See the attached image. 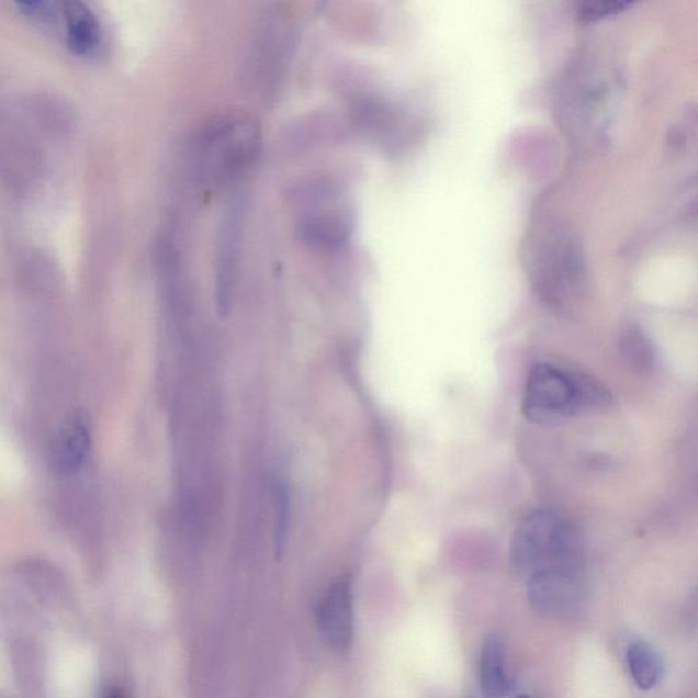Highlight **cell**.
<instances>
[{"mask_svg":"<svg viewBox=\"0 0 698 698\" xmlns=\"http://www.w3.org/2000/svg\"><path fill=\"white\" fill-rule=\"evenodd\" d=\"M532 260L533 285L549 306L567 312L582 302L587 274L577 239L565 229L545 235Z\"/></svg>","mask_w":698,"mask_h":698,"instance_id":"obj_3","label":"cell"},{"mask_svg":"<svg viewBox=\"0 0 698 698\" xmlns=\"http://www.w3.org/2000/svg\"><path fill=\"white\" fill-rule=\"evenodd\" d=\"M90 443L86 418L72 416L54 438L49 449V463L58 474H69L82 464Z\"/></svg>","mask_w":698,"mask_h":698,"instance_id":"obj_6","label":"cell"},{"mask_svg":"<svg viewBox=\"0 0 698 698\" xmlns=\"http://www.w3.org/2000/svg\"><path fill=\"white\" fill-rule=\"evenodd\" d=\"M619 347H621L623 358L634 370L645 373L654 365V351H652L651 342L639 328L630 326V328L624 329Z\"/></svg>","mask_w":698,"mask_h":698,"instance_id":"obj_10","label":"cell"},{"mask_svg":"<svg viewBox=\"0 0 698 698\" xmlns=\"http://www.w3.org/2000/svg\"><path fill=\"white\" fill-rule=\"evenodd\" d=\"M275 527H274V549L275 554L283 553L285 548L286 528H289V493L285 486L275 487Z\"/></svg>","mask_w":698,"mask_h":698,"instance_id":"obj_11","label":"cell"},{"mask_svg":"<svg viewBox=\"0 0 698 698\" xmlns=\"http://www.w3.org/2000/svg\"><path fill=\"white\" fill-rule=\"evenodd\" d=\"M515 698H534V697H532V696H528V695H521V696H517V697H515Z\"/></svg>","mask_w":698,"mask_h":698,"instance_id":"obj_13","label":"cell"},{"mask_svg":"<svg viewBox=\"0 0 698 698\" xmlns=\"http://www.w3.org/2000/svg\"><path fill=\"white\" fill-rule=\"evenodd\" d=\"M629 3L624 2H596L588 3L584 5L582 11L584 20H595L599 19V16L610 15L612 13H618V11L627 8Z\"/></svg>","mask_w":698,"mask_h":698,"instance_id":"obj_12","label":"cell"},{"mask_svg":"<svg viewBox=\"0 0 698 698\" xmlns=\"http://www.w3.org/2000/svg\"><path fill=\"white\" fill-rule=\"evenodd\" d=\"M109 698H122V697L120 695H114V696H111Z\"/></svg>","mask_w":698,"mask_h":698,"instance_id":"obj_14","label":"cell"},{"mask_svg":"<svg viewBox=\"0 0 698 698\" xmlns=\"http://www.w3.org/2000/svg\"><path fill=\"white\" fill-rule=\"evenodd\" d=\"M67 38L78 54H90L101 43V30L98 19L86 4L70 2L64 5Z\"/></svg>","mask_w":698,"mask_h":698,"instance_id":"obj_9","label":"cell"},{"mask_svg":"<svg viewBox=\"0 0 698 698\" xmlns=\"http://www.w3.org/2000/svg\"><path fill=\"white\" fill-rule=\"evenodd\" d=\"M510 565L517 576L585 588L587 554L576 528L553 511H532L515 529Z\"/></svg>","mask_w":698,"mask_h":698,"instance_id":"obj_1","label":"cell"},{"mask_svg":"<svg viewBox=\"0 0 698 698\" xmlns=\"http://www.w3.org/2000/svg\"><path fill=\"white\" fill-rule=\"evenodd\" d=\"M260 132L247 116H224L201 135L199 174L207 188H219L238 177L255 160Z\"/></svg>","mask_w":698,"mask_h":698,"instance_id":"obj_4","label":"cell"},{"mask_svg":"<svg viewBox=\"0 0 698 698\" xmlns=\"http://www.w3.org/2000/svg\"><path fill=\"white\" fill-rule=\"evenodd\" d=\"M624 661H627L630 677L639 689L652 690L662 683L664 661L661 652L649 641H630Z\"/></svg>","mask_w":698,"mask_h":698,"instance_id":"obj_8","label":"cell"},{"mask_svg":"<svg viewBox=\"0 0 698 698\" xmlns=\"http://www.w3.org/2000/svg\"><path fill=\"white\" fill-rule=\"evenodd\" d=\"M477 679L483 698H506L510 694L511 680L506 669L504 641L497 634H489L482 645Z\"/></svg>","mask_w":698,"mask_h":698,"instance_id":"obj_7","label":"cell"},{"mask_svg":"<svg viewBox=\"0 0 698 698\" xmlns=\"http://www.w3.org/2000/svg\"><path fill=\"white\" fill-rule=\"evenodd\" d=\"M319 628L330 646L347 650L354 629L352 585L348 578L336 582L326 593L319 607Z\"/></svg>","mask_w":698,"mask_h":698,"instance_id":"obj_5","label":"cell"},{"mask_svg":"<svg viewBox=\"0 0 698 698\" xmlns=\"http://www.w3.org/2000/svg\"><path fill=\"white\" fill-rule=\"evenodd\" d=\"M611 393L594 376L556 368L533 365L522 394V414L537 424H550L573 416L609 408Z\"/></svg>","mask_w":698,"mask_h":698,"instance_id":"obj_2","label":"cell"}]
</instances>
